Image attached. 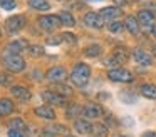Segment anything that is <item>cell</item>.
I'll list each match as a JSON object with an SVG mask.
<instances>
[{
    "label": "cell",
    "mask_w": 156,
    "mask_h": 137,
    "mask_svg": "<svg viewBox=\"0 0 156 137\" xmlns=\"http://www.w3.org/2000/svg\"><path fill=\"white\" fill-rule=\"evenodd\" d=\"M2 57H4V67L9 72L19 74L25 69V60L22 59L19 53H10V52H7V50H4Z\"/></svg>",
    "instance_id": "obj_1"
},
{
    "label": "cell",
    "mask_w": 156,
    "mask_h": 137,
    "mask_svg": "<svg viewBox=\"0 0 156 137\" xmlns=\"http://www.w3.org/2000/svg\"><path fill=\"white\" fill-rule=\"evenodd\" d=\"M69 77H71V80H72V84H74V85L84 87L86 84L89 82V77H91V69H89V65H86V63H76Z\"/></svg>",
    "instance_id": "obj_2"
},
{
    "label": "cell",
    "mask_w": 156,
    "mask_h": 137,
    "mask_svg": "<svg viewBox=\"0 0 156 137\" xmlns=\"http://www.w3.org/2000/svg\"><path fill=\"white\" fill-rule=\"evenodd\" d=\"M25 27V17L24 15H14V17H9L7 22H5V29L10 35L20 32L22 29Z\"/></svg>",
    "instance_id": "obj_3"
},
{
    "label": "cell",
    "mask_w": 156,
    "mask_h": 137,
    "mask_svg": "<svg viewBox=\"0 0 156 137\" xmlns=\"http://www.w3.org/2000/svg\"><path fill=\"white\" fill-rule=\"evenodd\" d=\"M108 77H109L111 80H114V82H131V80L134 79V75H133L129 70L121 69V67L111 69V70L108 72Z\"/></svg>",
    "instance_id": "obj_4"
},
{
    "label": "cell",
    "mask_w": 156,
    "mask_h": 137,
    "mask_svg": "<svg viewBox=\"0 0 156 137\" xmlns=\"http://www.w3.org/2000/svg\"><path fill=\"white\" fill-rule=\"evenodd\" d=\"M39 25H41V29L47 30V32H52V30H55L59 25H62L61 23V19H59V15H44L39 19Z\"/></svg>",
    "instance_id": "obj_5"
},
{
    "label": "cell",
    "mask_w": 156,
    "mask_h": 137,
    "mask_svg": "<svg viewBox=\"0 0 156 137\" xmlns=\"http://www.w3.org/2000/svg\"><path fill=\"white\" fill-rule=\"evenodd\" d=\"M42 99L47 104H55V105H64L66 104V97L62 94H59L57 90H44L42 92Z\"/></svg>",
    "instance_id": "obj_6"
},
{
    "label": "cell",
    "mask_w": 156,
    "mask_h": 137,
    "mask_svg": "<svg viewBox=\"0 0 156 137\" xmlns=\"http://www.w3.org/2000/svg\"><path fill=\"white\" fill-rule=\"evenodd\" d=\"M102 114H104V110H102V107L99 105V104H87V105L82 109V115H84L86 119H98Z\"/></svg>",
    "instance_id": "obj_7"
},
{
    "label": "cell",
    "mask_w": 156,
    "mask_h": 137,
    "mask_svg": "<svg viewBox=\"0 0 156 137\" xmlns=\"http://www.w3.org/2000/svg\"><path fill=\"white\" fill-rule=\"evenodd\" d=\"M104 20H102V17L99 15V13H94V12H89L84 15V23L87 27H91V29H102V25H104Z\"/></svg>",
    "instance_id": "obj_8"
},
{
    "label": "cell",
    "mask_w": 156,
    "mask_h": 137,
    "mask_svg": "<svg viewBox=\"0 0 156 137\" xmlns=\"http://www.w3.org/2000/svg\"><path fill=\"white\" fill-rule=\"evenodd\" d=\"M66 77H67V72H66V69H62V67H52V69L47 72V79L51 80V82H54V84L64 82Z\"/></svg>",
    "instance_id": "obj_9"
},
{
    "label": "cell",
    "mask_w": 156,
    "mask_h": 137,
    "mask_svg": "<svg viewBox=\"0 0 156 137\" xmlns=\"http://www.w3.org/2000/svg\"><path fill=\"white\" fill-rule=\"evenodd\" d=\"M133 57H134L136 63H139V65H151V63H153V57L149 55L148 52L141 50V49H134V50H133Z\"/></svg>",
    "instance_id": "obj_10"
},
{
    "label": "cell",
    "mask_w": 156,
    "mask_h": 137,
    "mask_svg": "<svg viewBox=\"0 0 156 137\" xmlns=\"http://www.w3.org/2000/svg\"><path fill=\"white\" fill-rule=\"evenodd\" d=\"M99 15L102 17L104 22H112V20H116L121 15V10H119L118 7H106V9H101Z\"/></svg>",
    "instance_id": "obj_11"
},
{
    "label": "cell",
    "mask_w": 156,
    "mask_h": 137,
    "mask_svg": "<svg viewBox=\"0 0 156 137\" xmlns=\"http://www.w3.org/2000/svg\"><path fill=\"white\" fill-rule=\"evenodd\" d=\"M10 94L19 100H29L30 95H32L30 90H29L27 87H24V85H12L10 87Z\"/></svg>",
    "instance_id": "obj_12"
},
{
    "label": "cell",
    "mask_w": 156,
    "mask_h": 137,
    "mask_svg": "<svg viewBox=\"0 0 156 137\" xmlns=\"http://www.w3.org/2000/svg\"><path fill=\"white\" fill-rule=\"evenodd\" d=\"M138 22H139V25L146 27V29H151L154 25V15L149 10H141L138 13Z\"/></svg>",
    "instance_id": "obj_13"
},
{
    "label": "cell",
    "mask_w": 156,
    "mask_h": 137,
    "mask_svg": "<svg viewBox=\"0 0 156 137\" xmlns=\"http://www.w3.org/2000/svg\"><path fill=\"white\" fill-rule=\"evenodd\" d=\"M27 47H29V43H27V40H14V42H10L7 47H5V50L7 52H10V53H19L20 55V52H24V50H27Z\"/></svg>",
    "instance_id": "obj_14"
},
{
    "label": "cell",
    "mask_w": 156,
    "mask_h": 137,
    "mask_svg": "<svg viewBox=\"0 0 156 137\" xmlns=\"http://www.w3.org/2000/svg\"><path fill=\"white\" fill-rule=\"evenodd\" d=\"M34 112H35V115L42 117V119H47V120H54V119H55V112H54V109H52V107H49V105L35 107Z\"/></svg>",
    "instance_id": "obj_15"
},
{
    "label": "cell",
    "mask_w": 156,
    "mask_h": 137,
    "mask_svg": "<svg viewBox=\"0 0 156 137\" xmlns=\"http://www.w3.org/2000/svg\"><path fill=\"white\" fill-rule=\"evenodd\" d=\"M124 27L128 29L129 33H133V35H138L139 33V22H138V17H133V15H128L124 20Z\"/></svg>",
    "instance_id": "obj_16"
},
{
    "label": "cell",
    "mask_w": 156,
    "mask_h": 137,
    "mask_svg": "<svg viewBox=\"0 0 156 137\" xmlns=\"http://www.w3.org/2000/svg\"><path fill=\"white\" fill-rule=\"evenodd\" d=\"M92 124L89 120H84V119H77L74 122V129L77 130L79 134H91L92 132Z\"/></svg>",
    "instance_id": "obj_17"
},
{
    "label": "cell",
    "mask_w": 156,
    "mask_h": 137,
    "mask_svg": "<svg viewBox=\"0 0 156 137\" xmlns=\"http://www.w3.org/2000/svg\"><path fill=\"white\" fill-rule=\"evenodd\" d=\"M112 55H114V59L118 60L119 63H124L126 60L129 59V52L126 47H116L114 52H112Z\"/></svg>",
    "instance_id": "obj_18"
},
{
    "label": "cell",
    "mask_w": 156,
    "mask_h": 137,
    "mask_svg": "<svg viewBox=\"0 0 156 137\" xmlns=\"http://www.w3.org/2000/svg\"><path fill=\"white\" fill-rule=\"evenodd\" d=\"M14 112V102L10 99H0V115H9Z\"/></svg>",
    "instance_id": "obj_19"
},
{
    "label": "cell",
    "mask_w": 156,
    "mask_h": 137,
    "mask_svg": "<svg viewBox=\"0 0 156 137\" xmlns=\"http://www.w3.org/2000/svg\"><path fill=\"white\" fill-rule=\"evenodd\" d=\"M29 5H30V9L39 10V12H47L51 9L47 0H29Z\"/></svg>",
    "instance_id": "obj_20"
},
{
    "label": "cell",
    "mask_w": 156,
    "mask_h": 137,
    "mask_svg": "<svg viewBox=\"0 0 156 137\" xmlns=\"http://www.w3.org/2000/svg\"><path fill=\"white\" fill-rule=\"evenodd\" d=\"M141 94L146 99H156V85H153V84H143Z\"/></svg>",
    "instance_id": "obj_21"
},
{
    "label": "cell",
    "mask_w": 156,
    "mask_h": 137,
    "mask_svg": "<svg viewBox=\"0 0 156 137\" xmlns=\"http://www.w3.org/2000/svg\"><path fill=\"white\" fill-rule=\"evenodd\" d=\"M59 19H61V23L66 27H74L76 25V20H74V17H72L71 12H66V10L61 12L59 13Z\"/></svg>",
    "instance_id": "obj_22"
},
{
    "label": "cell",
    "mask_w": 156,
    "mask_h": 137,
    "mask_svg": "<svg viewBox=\"0 0 156 137\" xmlns=\"http://www.w3.org/2000/svg\"><path fill=\"white\" fill-rule=\"evenodd\" d=\"M81 112H82L81 105H77V104H71V105L66 109V117H67V119H74L76 115H81Z\"/></svg>",
    "instance_id": "obj_23"
},
{
    "label": "cell",
    "mask_w": 156,
    "mask_h": 137,
    "mask_svg": "<svg viewBox=\"0 0 156 137\" xmlns=\"http://www.w3.org/2000/svg\"><path fill=\"white\" fill-rule=\"evenodd\" d=\"M92 132H94L98 137H106L109 134V129L104 125V124H96V125L92 127Z\"/></svg>",
    "instance_id": "obj_24"
},
{
    "label": "cell",
    "mask_w": 156,
    "mask_h": 137,
    "mask_svg": "<svg viewBox=\"0 0 156 137\" xmlns=\"http://www.w3.org/2000/svg\"><path fill=\"white\" fill-rule=\"evenodd\" d=\"M9 129H15V130H22V132H25V130H27V125H25V122L22 119H14L10 124H9Z\"/></svg>",
    "instance_id": "obj_25"
},
{
    "label": "cell",
    "mask_w": 156,
    "mask_h": 137,
    "mask_svg": "<svg viewBox=\"0 0 156 137\" xmlns=\"http://www.w3.org/2000/svg\"><path fill=\"white\" fill-rule=\"evenodd\" d=\"M101 52H102V49L99 45H89L87 49L84 50V55L86 57H98Z\"/></svg>",
    "instance_id": "obj_26"
},
{
    "label": "cell",
    "mask_w": 156,
    "mask_h": 137,
    "mask_svg": "<svg viewBox=\"0 0 156 137\" xmlns=\"http://www.w3.org/2000/svg\"><path fill=\"white\" fill-rule=\"evenodd\" d=\"M108 29H109V32L121 33V32H122V29H124V23H122V22H118V20H112V22H109Z\"/></svg>",
    "instance_id": "obj_27"
},
{
    "label": "cell",
    "mask_w": 156,
    "mask_h": 137,
    "mask_svg": "<svg viewBox=\"0 0 156 137\" xmlns=\"http://www.w3.org/2000/svg\"><path fill=\"white\" fill-rule=\"evenodd\" d=\"M27 52L30 53L32 57H41L44 53V47L42 45H29L27 47Z\"/></svg>",
    "instance_id": "obj_28"
},
{
    "label": "cell",
    "mask_w": 156,
    "mask_h": 137,
    "mask_svg": "<svg viewBox=\"0 0 156 137\" xmlns=\"http://www.w3.org/2000/svg\"><path fill=\"white\" fill-rule=\"evenodd\" d=\"M61 35H62V42H66L67 45H76V42H77L76 35L71 32H64V33H61Z\"/></svg>",
    "instance_id": "obj_29"
},
{
    "label": "cell",
    "mask_w": 156,
    "mask_h": 137,
    "mask_svg": "<svg viewBox=\"0 0 156 137\" xmlns=\"http://www.w3.org/2000/svg\"><path fill=\"white\" fill-rule=\"evenodd\" d=\"M55 90H57L59 94H62V95H72V89H71V87L66 85V84H61V82H57Z\"/></svg>",
    "instance_id": "obj_30"
},
{
    "label": "cell",
    "mask_w": 156,
    "mask_h": 137,
    "mask_svg": "<svg viewBox=\"0 0 156 137\" xmlns=\"http://www.w3.org/2000/svg\"><path fill=\"white\" fill-rule=\"evenodd\" d=\"M15 0H0V9L4 10H14L15 9Z\"/></svg>",
    "instance_id": "obj_31"
},
{
    "label": "cell",
    "mask_w": 156,
    "mask_h": 137,
    "mask_svg": "<svg viewBox=\"0 0 156 137\" xmlns=\"http://www.w3.org/2000/svg\"><path fill=\"white\" fill-rule=\"evenodd\" d=\"M25 134H27V137H41V135H42V130L39 129V127H34V125H32L30 129L25 130Z\"/></svg>",
    "instance_id": "obj_32"
},
{
    "label": "cell",
    "mask_w": 156,
    "mask_h": 137,
    "mask_svg": "<svg viewBox=\"0 0 156 137\" xmlns=\"http://www.w3.org/2000/svg\"><path fill=\"white\" fill-rule=\"evenodd\" d=\"M0 84H2V85H12V75L0 74Z\"/></svg>",
    "instance_id": "obj_33"
},
{
    "label": "cell",
    "mask_w": 156,
    "mask_h": 137,
    "mask_svg": "<svg viewBox=\"0 0 156 137\" xmlns=\"http://www.w3.org/2000/svg\"><path fill=\"white\" fill-rule=\"evenodd\" d=\"M104 65L106 67H118V65H121V63L114 59V55H111V57H108V59L104 60Z\"/></svg>",
    "instance_id": "obj_34"
},
{
    "label": "cell",
    "mask_w": 156,
    "mask_h": 137,
    "mask_svg": "<svg viewBox=\"0 0 156 137\" xmlns=\"http://www.w3.org/2000/svg\"><path fill=\"white\" fill-rule=\"evenodd\" d=\"M61 42H62V35H55V37H49L47 39L49 45H59Z\"/></svg>",
    "instance_id": "obj_35"
},
{
    "label": "cell",
    "mask_w": 156,
    "mask_h": 137,
    "mask_svg": "<svg viewBox=\"0 0 156 137\" xmlns=\"http://www.w3.org/2000/svg\"><path fill=\"white\" fill-rule=\"evenodd\" d=\"M9 137H25V132H22V130H15V129H10V130H9Z\"/></svg>",
    "instance_id": "obj_36"
},
{
    "label": "cell",
    "mask_w": 156,
    "mask_h": 137,
    "mask_svg": "<svg viewBox=\"0 0 156 137\" xmlns=\"http://www.w3.org/2000/svg\"><path fill=\"white\" fill-rule=\"evenodd\" d=\"M149 32H151V35H153V37H154V39H156V25H153L151 29H149Z\"/></svg>",
    "instance_id": "obj_37"
},
{
    "label": "cell",
    "mask_w": 156,
    "mask_h": 137,
    "mask_svg": "<svg viewBox=\"0 0 156 137\" xmlns=\"http://www.w3.org/2000/svg\"><path fill=\"white\" fill-rule=\"evenodd\" d=\"M143 137H156V132H146Z\"/></svg>",
    "instance_id": "obj_38"
},
{
    "label": "cell",
    "mask_w": 156,
    "mask_h": 137,
    "mask_svg": "<svg viewBox=\"0 0 156 137\" xmlns=\"http://www.w3.org/2000/svg\"><path fill=\"white\" fill-rule=\"evenodd\" d=\"M116 137H129V135H116Z\"/></svg>",
    "instance_id": "obj_39"
},
{
    "label": "cell",
    "mask_w": 156,
    "mask_h": 137,
    "mask_svg": "<svg viewBox=\"0 0 156 137\" xmlns=\"http://www.w3.org/2000/svg\"><path fill=\"white\" fill-rule=\"evenodd\" d=\"M128 2H138V0H128Z\"/></svg>",
    "instance_id": "obj_40"
},
{
    "label": "cell",
    "mask_w": 156,
    "mask_h": 137,
    "mask_svg": "<svg viewBox=\"0 0 156 137\" xmlns=\"http://www.w3.org/2000/svg\"><path fill=\"white\" fill-rule=\"evenodd\" d=\"M66 137H76V135H69V134H67V135H66Z\"/></svg>",
    "instance_id": "obj_41"
},
{
    "label": "cell",
    "mask_w": 156,
    "mask_h": 137,
    "mask_svg": "<svg viewBox=\"0 0 156 137\" xmlns=\"http://www.w3.org/2000/svg\"><path fill=\"white\" fill-rule=\"evenodd\" d=\"M154 53H156V47H154Z\"/></svg>",
    "instance_id": "obj_42"
},
{
    "label": "cell",
    "mask_w": 156,
    "mask_h": 137,
    "mask_svg": "<svg viewBox=\"0 0 156 137\" xmlns=\"http://www.w3.org/2000/svg\"><path fill=\"white\" fill-rule=\"evenodd\" d=\"M0 35H2V30H0Z\"/></svg>",
    "instance_id": "obj_43"
}]
</instances>
